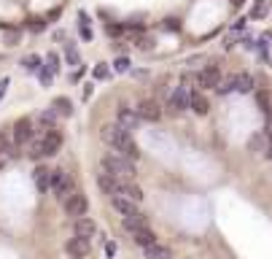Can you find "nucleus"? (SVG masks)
<instances>
[{
  "instance_id": "38",
  "label": "nucleus",
  "mask_w": 272,
  "mask_h": 259,
  "mask_svg": "<svg viewBox=\"0 0 272 259\" xmlns=\"http://www.w3.org/2000/svg\"><path fill=\"white\" fill-rule=\"evenodd\" d=\"M81 38H84V41H92V30H89V25H81Z\"/></svg>"
},
{
  "instance_id": "3",
  "label": "nucleus",
  "mask_w": 272,
  "mask_h": 259,
  "mask_svg": "<svg viewBox=\"0 0 272 259\" xmlns=\"http://www.w3.org/2000/svg\"><path fill=\"white\" fill-rule=\"evenodd\" d=\"M51 192H54V197L60 200V203H65V200L76 192V184H73V178L68 176L65 170H54L51 173Z\"/></svg>"
},
{
  "instance_id": "25",
  "label": "nucleus",
  "mask_w": 272,
  "mask_h": 259,
  "mask_svg": "<svg viewBox=\"0 0 272 259\" xmlns=\"http://www.w3.org/2000/svg\"><path fill=\"white\" fill-rule=\"evenodd\" d=\"M256 103H259V108H262L264 113H272V95L267 89H259L256 92Z\"/></svg>"
},
{
  "instance_id": "19",
  "label": "nucleus",
  "mask_w": 272,
  "mask_h": 259,
  "mask_svg": "<svg viewBox=\"0 0 272 259\" xmlns=\"http://www.w3.org/2000/svg\"><path fill=\"white\" fill-rule=\"evenodd\" d=\"M192 111L197 116H205V113L210 111V103H207V97L202 95V92H192Z\"/></svg>"
},
{
  "instance_id": "32",
  "label": "nucleus",
  "mask_w": 272,
  "mask_h": 259,
  "mask_svg": "<svg viewBox=\"0 0 272 259\" xmlns=\"http://www.w3.org/2000/svg\"><path fill=\"white\" fill-rule=\"evenodd\" d=\"M46 65L51 68V71H60V54H57V51H49V57H46Z\"/></svg>"
},
{
  "instance_id": "12",
  "label": "nucleus",
  "mask_w": 272,
  "mask_h": 259,
  "mask_svg": "<svg viewBox=\"0 0 272 259\" xmlns=\"http://www.w3.org/2000/svg\"><path fill=\"white\" fill-rule=\"evenodd\" d=\"M51 173H54V170H49L46 165H38L35 173H33V181H35V189L40 194H46L51 189Z\"/></svg>"
},
{
  "instance_id": "6",
  "label": "nucleus",
  "mask_w": 272,
  "mask_h": 259,
  "mask_svg": "<svg viewBox=\"0 0 272 259\" xmlns=\"http://www.w3.org/2000/svg\"><path fill=\"white\" fill-rule=\"evenodd\" d=\"M197 84H200L202 89H216V86L221 84V68L218 65H205L200 71V76H197Z\"/></svg>"
},
{
  "instance_id": "11",
  "label": "nucleus",
  "mask_w": 272,
  "mask_h": 259,
  "mask_svg": "<svg viewBox=\"0 0 272 259\" xmlns=\"http://www.w3.org/2000/svg\"><path fill=\"white\" fill-rule=\"evenodd\" d=\"M89 249H92V243H89V238H81V235H76V238H70L65 243V251L70 257H78V259H84L86 254H89Z\"/></svg>"
},
{
  "instance_id": "8",
  "label": "nucleus",
  "mask_w": 272,
  "mask_h": 259,
  "mask_svg": "<svg viewBox=\"0 0 272 259\" xmlns=\"http://www.w3.org/2000/svg\"><path fill=\"white\" fill-rule=\"evenodd\" d=\"M116 122H119L124 130L135 132V130H140V122H143V119H140V113H137V111H132V108H127V106H119Z\"/></svg>"
},
{
  "instance_id": "30",
  "label": "nucleus",
  "mask_w": 272,
  "mask_h": 259,
  "mask_svg": "<svg viewBox=\"0 0 272 259\" xmlns=\"http://www.w3.org/2000/svg\"><path fill=\"white\" fill-rule=\"evenodd\" d=\"M27 30H30V33H43L46 30V19H40V16H30V19H27Z\"/></svg>"
},
{
  "instance_id": "23",
  "label": "nucleus",
  "mask_w": 272,
  "mask_h": 259,
  "mask_svg": "<svg viewBox=\"0 0 272 259\" xmlns=\"http://www.w3.org/2000/svg\"><path fill=\"white\" fill-rule=\"evenodd\" d=\"M216 92H218V95H229V92H237V73H235V76H224L221 84L216 86Z\"/></svg>"
},
{
  "instance_id": "14",
  "label": "nucleus",
  "mask_w": 272,
  "mask_h": 259,
  "mask_svg": "<svg viewBox=\"0 0 272 259\" xmlns=\"http://www.w3.org/2000/svg\"><path fill=\"white\" fill-rule=\"evenodd\" d=\"M116 194H124V197H132L135 203H140L143 200V189L137 186L132 178H121V184H119V192Z\"/></svg>"
},
{
  "instance_id": "31",
  "label": "nucleus",
  "mask_w": 272,
  "mask_h": 259,
  "mask_svg": "<svg viewBox=\"0 0 272 259\" xmlns=\"http://www.w3.org/2000/svg\"><path fill=\"white\" fill-rule=\"evenodd\" d=\"M38 78H40V84H43V86H49L51 78H54V71H51L49 65H43V68L38 71Z\"/></svg>"
},
{
  "instance_id": "33",
  "label": "nucleus",
  "mask_w": 272,
  "mask_h": 259,
  "mask_svg": "<svg viewBox=\"0 0 272 259\" xmlns=\"http://www.w3.org/2000/svg\"><path fill=\"white\" fill-rule=\"evenodd\" d=\"M5 151H14V146H11V138L5 132H0V154H5Z\"/></svg>"
},
{
  "instance_id": "15",
  "label": "nucleus",
  "mask_w": 272,
  "mask_h": 259,
  "mask_svg": "<svg viewBox=\"0 0 272 259\" xmlns=\"http://www.w3.org/2000/svg\"><path fill=\"white\" fill-rule=\"evenodd\" d=\"M113 208H116L121 216L137 214V203H135L132 197H124V194H113Z\"/></svg>"
},
{
  "instance_id": "24",
  "label": "nucleus",
  "mask_w": 272,
  "mask_h": 259,
  "mask_svg": "<svg viewBox=\"0 0 272 259\" xmlns=\"http://www.w3.org/2000/svg\"><path fill=\"white\" fill-rule=\"evenodd\" d=\"M22 68H25V71H30V73H38L40 68H43V60H40L38 54H27L25 60H22Z\"/></svg>"
},
{
  "instance_id": "42",
  "label": "nucleus",
  "mask_w": 272,
  "mask_h": 259,
  "mask_svg": "<svg viewBox=\"0 0 272 259\" xmlns=\"http://www.w3.org/2000/svg\"><path fill=\"white\" fill-rule=\"evenodd\" d=\"M0 170H3V159H0Z\"/></svg>"
},
{
  "instance_id": "34",
  "label": "nucleus",
  "mask_w": 272,
  "mask_h": 259,
  "mask_svg": "<svg viewBox=\"0 0 272 259\" xmlns=\"http://www.w3.org/2000/svg\"><path fill=\"white\" fill-rule=\"evenodd\" d=\"M105 33H108L111 38H119L121 33H124V25H105Z\"/></svg>"
},
{
  "instance_id": "37",
  "label": "nucleus",
  "mask_w": 272,
  "mask_h": 259,
  "mask_svg": "<svg viewBox=\"0 0 272 259\" xmlns=\"http://www.w3.org/2000/svg\"><path fill=\"white\" fill-rule=\"evenodd\" d=\"M105 76H108V68L105 65H97L95 68V78H105Z\"/></svg>"
},
{
  "instance_id": "10",
  "label": "nucleus",
  "mask_w": 272,
  "mask_h": 259,
  "mask_svg": "<svg viewBox=\"0 0 272 259\" xmlns=\"http://www.w3.org/2000/svg\"><path fill=\"white\" fill-rule=\"evenodd\" d=\"M135 111L140 113L143 122H159V119H162V108H159V103H156V100H140Z\"/></svg>"
},
{
  "instance_id": "21",
  "label": "nucleus",
  "mask_w": 272,
  "mask_h": 259,
  "mask_svg": "<svg viewBox=\"0 0 272 259\" xmlns=\"http://www.w3.org/2000/svg\"><path fill=\"white\" fill-rule=\"evenodd\" d=\"M51 108H54L60 116H73V103L68 100V97H54V100H51Z\"/></svg>"
},
{
  "instance_id": "40",
  "label": "nucleus",
  "mask_w": 272,
  "mask_h": 259,
  "mask_svg": "<svg viewBox=\"0 0 272 259\" xmlns=\"http://www.w3.org/2000/svg\"><path fill=\"white\" fill-rule=\"evenodd\" d=\"M105 251H108V257H113V254H116V243H108Z\"/></svg>"
},
{
  "instance_id": "7",
  "label": "nucleus",
  "mask_w": 272,
  "mask_h": 259,
  "mask_svg": "<svg viewBox=\"0 0 272 259\" xmlns=\"http://www.w3.org/2000/svg\"><path fill=\"white\" fill-rule=\"evenodd\" d=\"M33 135H35V130H33V119L30 116L19 119V122L14 124V143L16 146H27V143L33 141Z\"/></svg>"
},
{
  "instance_id": "22",
  "label": "nucleus",
  "mask_w": 272,
  "mask_h": 259,
  "mask_svg": "<svg viewBox=\"0 0 272 259\" xmlns=\"http://www.w3.org/2000/svg\"><path fill=\"white\" fill-rule=\"evenodd\" d=\"M57 119H60V113H57L54 108H46V111H40V113H38V122H40V127H43V130L54 127Z\"/></svg>"
},
{
  "instance_id": "16",
  "label": "nucleus",
  "mask_w": 272,
  "mask_h": 259,
  "mask_svg": "<svg viewBox=\"0 0 272 259\" xmlns=\"http://www.w3.org/2000/svg\"><path fill=\"white\" fill-rule=\"evenodd\" d=\"M146 259H172V249L156 240V243L146 246Z\"/></svg>"
},
{
  "instance_id": "5",
  "label": "nucleus",
  "mask_w": 272,
  "mask_h": 259,
  "mask_svg": "<svg viewBox=\"0 0 272 259\" xmlns=\"http://www.w3.org/2000/svg\"><path fill=\"white\" fill-rule=\"evenodd\" d=\"M62 205H65V214L68 216H76V219L86 216V211H89V200H86V194H81V192H73Z\"/></svg>"
},
{
  "instance_id": "4",
  "label": "nucleus",
  "mask_w": 272,
  "mask_h": 259,
  "mask_svg": "<svg viewBox=\"0 0 272 259\" xmlns=\"http://www.w3.org/2000/svg\"><path fill=\"white\" fill-rule=\"evenodd\" d=\"M172 113H183V111H192V92L186 89L183 84H178L175 89L170 92V103H167Z\"/></svg>"
},
{
  "instance_id": "36",
  "label": "nucleus",
  "mask_w": 272,
  "mask_h": 259,
  "mask_svg": "<svg viewBox=\"0 0 272 259\" xmlns=\"http://www.w3.org/2000/svg\"><path fill=\"white\" fill-rule=\"evenodd\" d=\"M113 68H116L119 73H124V71H130V60H127V57H119L116 62H113Z\"/></svg>"
},
{
  "instance_id": "29",
  "label": "nucleus",
  "mask_w": 272,
  "mask_h": 259,
  "mask_svg": "<svg viewBox=\"0 0 272 259\" xmlns=\"http://www.w3.org/2000/svg\"><path fill=\"white\" fill-rule=\"evenodd\" d=\"M27 154H30L33 159H40V157H46L43 141H40V138H38V141H30V151H27Z\"/></svg>"
},
{
  "instance_id": "27",
  "label": "nucleus",
  "mask_w": 272,
  "mask_h": 259,
  "mask_svg": "<svg viewBox=\"0 0 272 259\" xmlns=\"http://www.w3.org/2000/svg\"><path fill=\"white\" fill-rule=\"evenodd\" d=\"M267 11H270L267 0H256V3H253V8H251V16H253V19H264V16H267Z\"/></svg>"
},
{
  "instance_id": "28",
  "label": "nucleus",
  "mask_w": 272,
  "mask_h": 259,
  "mask_svg": "<svg viewBox=\"0 0 272 259\" xmlns=\"http://www.w3.org/2000/svg\"><path fill=\"white\" fill-rule=\"evenodd\" d=\"M65 60H68V65H78L81 62V54H78L76 43H65Z\"/></svg>"
},
{
  "instance_id": "1",
  "label": "nucleus",
  "mask_w": 272,
  "mask_h": 259,
  "mask_svg": "<svg viewBox=\"0 0 272 259\" xmlns=\"http://www.w3.org/2000/svg\"><path fill=\"white\" fill-rule=\"evenodd\" d=\"M100 138H102V143H105V146H111L113 151L121 154V157L132 159V162H137V159H140V148H137V143H135V138H132V132L124 130L119 122L102 124Z\"/></svg>"
},
{
  "instance_id": "39",
  "label": "nucleus",
  "mask_w": 272,
  "mask_h": 259,
  "mask_svg": "<svg viewBox=\"0 0 272 259\" xmlns=\"http://www.w3.org/2000/svg\"><path fill=\"white\" fill-rule=\"evenodd\" d=\"M5 89H8V78H3V81H0V97L5 95Z\"/></svg>"
},
{
  "instance_id": "41",
  "label": "nucleus",
  "mask_w": 272,
  "mask_h": 259,
  "mask_svg": "<svg viewBox=\"0 0 272 259\" xmlns=\"http://www.w3.org/2000/svg\"><path fill=\"white\" fill-rule=\"evenodd\" d=\"M229 3H232V5H240V3H242V0H229Z\"/></svg>"
},
{
  "instance_id": "20",
  "label": "nucleus",
  "mask_w": 272,
  "mask_h": 259,
  "mask_svg": "<svg viewBox=\"0 0 272 259\" xmlns=\"http://www.w3.org/2000/svg\"><path fill=\"white\" fill-rule=\"evenodd\" d=\"M132 240H135V246H151L156 243V232L154 229H148V227H143V229H137V232H132Z\"/></svg>"
},
{
  "instance_id": "35",
  "label": "nucleus",
  "mask_w": 272,
  "mask_h": 259,
  "mask_svg": "<svg viewBox=\"0 0 272 259\" xmlns=\"http://www.w3.org/2000/svg\"><path fill=\"white\" fill-rule=\"evenodd\" d=\"M19 43V30H8L5 33V46H16Z\"/></svg>"
},
{
  "instance_id": "17",
  "label": "nucleus",
  "mask_w": 272,
  "mask_h": 259,
  "mask_svg": "<svg viewBox=\"0 0 272 259\" xmlns=\"http://www.w3.org/2000/svg\"><path fill=\"white\" fill-rule=\"evenodd\" d=\"M73 229H76V235H81V238H92V235L97 232V224H95V219H86V216H81V219H76Z\"/></svg>"
},
{
  "instance_id": "13",
  "label": "nucleus",
  "mask_w": 272,
  "mask_h": 259,
  "mask_svg": "<svg viewBox=\"0 0 272 259\" xmlns=\"http://www.w3.org/2000/svg\"><path fill=\"white\" fill-rule=\"evenodd\" d=\"M119 184H121V178L111 176V173H105V170H102L100 176H97V186H100V189H102V192H105V194H111V197H113V194L119 192Z\"/></svg>"
},
{
  "instance_id": "18",
  "label": "nucleus",
  "mask_w": 272,
  "mask_h": 259,
  "mask_svg": "<svg viewBox=\"0 0 272 259\" xmlns=\"http://www.w3.org/2000/svg\"><path fill=\"white\" fill-rule=\"evenodd\" d=\"M121 227L127 229V232H137V229H143V227H148V222H146V216L143 214H132V216H124V222H121Z\"/></svg>"
},
{
  "instance_id": "26",
  "label": "nucleus",
  "mask_w": 272,
  "mask_h": 259,
  "mask_svg": "<svg viewBox=\"0 0 272 259\" xmlns=\"http://www.w3.org/2000/svg\"><path fill=\"white\" fill-rule=\"evenodd\" d=\"M237 92H253V76L251 73H237Z\"/></svg>"
},
{
  "instance_id": "2",
  "label": "nucleus",
  "mask_w": 272,
  "mask_h": 259,
  "mask_svg": "<svg viewBox=\"0 0 272 259\" xmlns=\"http://www.w3.org/2000/svg\"><path fill=\"white\" fill-rule=\"evenodd\" d=\"M100 168L105 170V173H111V176H116V178H132L137 173L135 162H132V159H127V157H121L119 151L105 154V157L100 159Z\"/></svg>"
},
{
  "instance_id": "43",
  "label": "nucleus",
  "mask_w": 272,
  "mask_h": 259,
  "mask_svg": "<svg viewBox=\"0 0 272 259\" xmlns=\"http://www.w3.org/2000/svg\"><path fill=\"white\" fill-rule=\"evenodd\" d=\"M70 259H78V257H70Z\"/></svg>"
},
{
  "instance_id": "9",
  "label": "nucleus",
  "mask_w": 272,
  "mask_h": 259,
  "mask_svg": "<svg viewBox=\"0 0 272 259\" xmlns=\"http://www.w3.org/2000/svg\"><path fill=\"white\" fill-rule=\"evenodd\" d=\"M40 141H43L46 157H54V154H60V148H62V132L57 130V127H49V130H43V135H40Z\"/></svg>"
}]
</instances>
